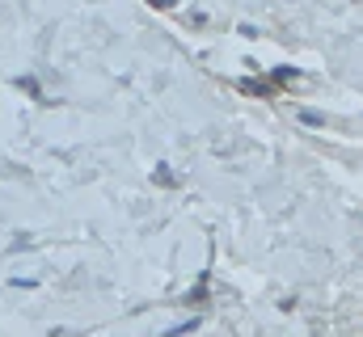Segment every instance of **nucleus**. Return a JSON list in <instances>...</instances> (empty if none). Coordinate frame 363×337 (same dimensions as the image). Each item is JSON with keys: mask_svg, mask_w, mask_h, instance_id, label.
<instances>
[{"mask_svg": "<svg viewBox=\"0 0 363 337\" xmlns=\"http://www.w3.org/2000/svg\"><path fill=\"white\" fill-rule=\"evenodd\" d=\"M300 118H304V122H308V127H321V122H325V114H313V110H304V114H300Z\"/></svg>", "mask_w": 363, "mask_h": 337, "instance_id": "obj_1", "label": "nucleus"}, {"mask_svg": "<svg viewBox=\"0 0 363 337\" xmlns=\"http://www.w3.org/2000/svg\"><path fill=\"white\" fill-rule=\"evenodd\" d=\"M152 4H157V8H169V4H174V0H152Z\"/></svg>", "mask_w": 363, "mask_h": 337, "instance_id": "obj_2", "label": "nucleus"}]
</instances>
